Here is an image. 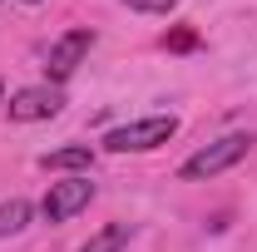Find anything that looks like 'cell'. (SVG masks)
<instances>
[{
	"label": "cell",
	"instance_id": "obj_4",
	"mask_svg": "<svg viewBox=\"0 0 257 252\" xmlns=\"http://www.w3.org/2000/svg\"><path fill=\"white\" fill-rule=\"evenodd\" d=\"M89 198H94V183L89 178H64V183H50L40 213H45V222H69L79 208H89Z\"/></svg>",
	"mask_w": 257,
	"mask_h": 252
},
{
	"label": "cell",
	"instance_id": "obj_1",
	"mask_svg": "<svg viewBox=\"0 0 257 252\" xmlns=\"http://www.w3.org/2000/svg\"><path fill=\"white\" fill-rule=\"evenodd\" d=\"M252 144H257L252 134H223L218 144H203V149H198V154H193L188 163L178 168V173H183L188 183H203V178H218V173H227L232 163H242V158L252 154Z\"/></svg>",
	"mask_w": 257,
	"mask_h": 252
},
{
	"label": "cell",
	"instance_id": "obj_7",
	"mask_svg": "<svg viewBox=\"0 0 257 252\" xmlns=\"http://www.w3.org/2000/svg\"><path fill=\"white\" fill-rule=\"evenodd\" d=\"M35 218V208L25 203V198H5L0 203V237H15V232H25Z\"/></svg>",
	"mask_w": 257,
	"mask_h": 252
},
{
	"label": "cell",
	"instance_id": "obj_6",
	"mask_svg": "<svg viewBox=\"0 0 257 252\" xmlns=\"http://www.w3.org/2000/svg\"><path fill=\"white\" fill-rule=\"evenodd\" d=\"M89 163H94V149H89V144H64V149H50V154L40 158L45 173H69V168L79 173V168H89Z\"/></svg>",
	"mask_w": 257,
	"mask_h": 252
},
{
	"label": "cell",
	"instance_id": "obj_8",
	"mask_svg": "<svg viewBox=\"0 0 257 252\" xmlns=\"http://www.w3.org/2000/svg\"><path fill=\"white\" fill-rule=\"evenodd\" d=\"M124 242H128V222H109V227H99L79 252H124Z\"/></svg>",
	"mask_w": 257,
	"mask_h": 252
},
{
	"label": "cell",
	"instance_id": "obj_9",
	"mask_svg": "<svg viewBox=\"0 0 257 252\" xmlns=\"http://www.w3.org/2000/svg\"><path fill=\"white\" fill-rule=\"evenodd\" d=\"M128 10H144V15H168L178 0H124Z\"/></svg>",
	"mask_w": 257,
	"mask_h": 252
},
{
	"label": "cell",
	"instance_id": "obj_12",
	"mask_svg": "<svg viewBox=\"0 0 257 252\" xmlns=\"http://www.w3.org/2000/svg\"><path fill=\"white\" fill-rule=\"evenodd\" d=\"M25 5H40V0H25Z\"/></svg>",
	"mask_w": 257,
	"mask_h": 252
},
{
	"label": "cell",
	"instance_id": "obj_11",
	"mask_svg": "<svg viewBox=\"0 0 257 252\" xmlns=\"http://www.w3.org/2000/svg\"><path fill=\"white\" fill-rule=\"evenodd\" d=\"M0 104H5V79H0Z\"/></svg>",
	"mask_w": 257,
	"mask_h": 252
},
{
	"label": "cell",
	"instance_id": "obj_3",
	"mask_svg": "<svg viewBox=\"0 0 257 252\" xmlns=\"http://www.w3.org/2000/svg\"><path fill=\"white\" fill-rule=\"evenodd\" d=\"M64 109V94L60 84H30V89H15L10 104H5V114L15 119V124H40V119H55Z\"/></svg>",
	"mask_w": 257,
	"mask_h": 252
},
{
	"label": "cell",
	"instance_id": "obj_2",
	"mask_svg": "<svg viewBox=\"0 0 257 252\" xmlns=\"http://www.w3.org/2000/svg\"><path fill=\"white\" fill-rule=\"evenodd\" d=\"M178 134V119L173 114H149V119H134V124H119L104 134V149L109 154H149Z\"/></svg>",
	"mask_w": 257,
	"mask_h": 252
},
{
	"label": "cell",
	"instance_id": "obj_5",
	"mask_svg": "<svg viewBox=\"0 0 257 252\" xmlns=\"http://www.w3.org/2000/svg\"><path fill=\"white\" fill-rule=\"evenodd\" d=\"M94 50V30H64L55 45H50V60H45V69H50V79L60 84V79H69L74 69H79V60Z\"/></svg>",
	"mask_w": 257,
	"mask_h": 252
},
{
	"label": "cell",
	"instance_id": "obj_10",
	"mask_svg": "<svg viewBox=\"0 0 257 252\" xmlns=\"http://www.w3.org/2000/svg\"><path fill=\"white\" fill-rule=\"evenodd\" d=\"M198 45V35L193 30H173V35H163V50H193Z\"/></svg>",
	"mask_w": 257,
	"mask_h": 252
}]
</instances>
